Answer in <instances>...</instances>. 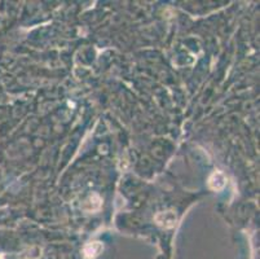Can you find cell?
Instances as JSON below:
<instances>
[{
    "mask_svg": "<svg viewBox=\"0 0 260 259\" xmlns=\"http://www.w3.org/2000/svg\"><path fill=\"white\" fill-rule=\"evenodd\" d=\"M176 214L171 210L162 211V213L155 215V223L163 228H172L176 223Z\"/></svg>",
    "mask_w": 260,
    "mask_h": 259,
    "instance_id": "cell-1",
    "label": "cell"
},
{
    "mask_svg": "<svg viewBox=\"0 0 260 259\" xmlns=\"http://www.w3.org/2000/svg\"><path fill=\"white\" fill-rule=\"evenodd\" d=\"M225 183L226 178L221 171H214L211 177L209 178V185L212 191H220V189H223Z\"/></svg>",
    "mask_w": 260,
    "mask_h": 259,
    "instance_id": "cell-2",
    "label": "cell"
},
{
    "mask_svg": "<svg viewBox=\"0 0 260 259\" xmlns=\"http://www.w3.org/2000/svg\"><path fill=\"white\" fill-rule=\"evenodd\" d=\"M103 251V244L101 242H91L88 245H86L84 248V254H86L87 258L93 259L99 255V254Z\"/></svg>",
    "mask_w": 260,
    "mask_h": 259,
    "instance_id": "cell-3",
    "label": "cell"
},
{
    "mask_svg": "<svg viewBox=\"0 0 260 259\" xmlns=\"http://www.w3.org/2000/svg\"><path fill=\"white\" fill-rule=\"evenodd\" d=\"M101 208V198L98 194H93L84 203L83 209L87 211H96Z\"/></svg>",
    "mask_w": 260,
    "mask_h": 259,
    "instance_id": "cell-4",
    "label": "cell"
}]
</instances>
